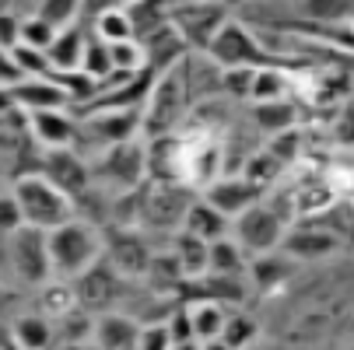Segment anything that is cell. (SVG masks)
Listing matches in <instances>:
<instances>
[{
	"label": "cell",
	"mask_w": 354,
	"mask_h": 350,
	"mask_svg": "<svg viewBox=\"0 0 354 350\" xmlns=\"http://www.w3.org/2000/svg\"><path fill=\"white\" fill-rule=\"evenodd\" d=\"M288 249L298 256H323L333 249V238L330 235H295V238H288Z\"/></svg>",
	"instance_id": "8"
},
{
	"label": "cell",
	"mask_w": 354,
	"mask_h": 350,
	"mask_svg": "<svg viewBox=\"0 0 354 350\" xmlns=\"http://www.w3.org/2000/svg\"><path fill=\"white\" fill-rule=\"evenodd\" d=\"M277 221L270 217V214H263V211H249L245 217H242V238L252 245V249H270L274 242H277Z\"/></svg>",
	"instance_id": "3"
},
{
	"label": "cell",
	"mask_w": 354,
	"mask_h": 350,
	"mask_svg": "<svg viewBox=\"0 0 354 350\" xmlns=\"http://www.w3.org/2000/svg\"><path fill=\"white\" fill-rule=\"evenodd\" d=\"M257 200V186L249 182H228V186H218L211 193V207H218L221 214H239L245 204Z\"/></svg>",
	"instance_id": "4"
},
{
	"label": "cell",
	"mask_w": 354,
	"mask_h": 350,
	"mask_svg": "<svg viewBox=\"0 0 354 350\" xmlns=\"http://www.w3.org/2000/svg\"><path fill=\"white\" fill-rule=\"evenodd\" d=\"M211 263H214L218 270L232 273V270L239 266V256H235V249H232L228 242H218V245H214V253H211Z\"/></svg>",
	"instance_id": "11"
},
{
	"label": "cell",
	"mask_w": 354,
	"mask_h": 350,
	"mask_svg": "<svg viewBox=\"0 0 354 350\" xmlns=\"http://www.w3.org/2000/svg\"><path fill=\"white\" fill-rule=\"evenodd\" d=\"M225 329V315H221V309H214V305H200L196 312H193V333H200V336H214V333H221Z\"/></svg>",
	"instance_id": "9"
},
{
	"label": "cell",
	"mask_w": 354,
	"mask_h": 350,
	"mask_svg": "<svg viewBox=\"0 0 354 350\" xmlns=\"http://www.w3.org/2000/svg\"><path fill=\"white\" fill-rule=\"evenodd\" d=\"M49 172H53V179H57V186L60 189H67V193H77V186L84 182V168L74 162V158H53V165H49Z\"/></svg>",
	"instance_id": "6"
},
{
	"label": "cell",
	"mask_w": 354,
	"mask_h": 350,
	"mask_svg": "<svg viewBox=\"0 0 354 350\" xmlns=\"http://www.w3.org/2000/svg\"><path fill=\"white\" fill-rule=\"evenodd\" d=\"M18 329H21V343H46L49 340V333L39 319H32V322L25 319V322H18Z\"/></svg>",
	"instance_id": "12"
},
{
	"label": "cell",
	"mask_w": 354,
	"mask_h": 350,
	"mask_svg": "<svg viewBox=\"0 0 354 350\" xmlns=\"http://www.w3.org/2000/svg\"><path fill=\"white\" fill-rule=\"evenodd\" d=\"M98 343L102 347H133V343H140V329L123 315H106L98 322Z\"/></svg>",
	"instance_id": "5"
},
{
	"label": "cell",
	"mask_w": 354,
	"mask_h": 350,
	"mask_svg": "<svg viewBox=\"0 0 354 350\" xmlns=\"http://www.w3.org/2000/svg\"><path fill=\"white\" fill-rule=\"evenodd\" d=\"M225 228V214L218 207H196L189 214V231L193 235H218Z\"/></svg>",
	"instance_id": "7"
},
{
	"label": "cell",
	"mask_w": 354,
	"mask_h": 350,
	"mask_svg": "<svg viewBox=\"0 0 354 350\" xmlns=\"http://www.w3.org/2000/svg\"><path fill=\"white\" fill-rule=\"evenodd\" d=\"M18 207H21V217H28L32 224H53L57 228L67 221V200L60 196V186L53 189L42 179L18 186Z\"/></svg>",
	"instance_id": "2"
},
{
	"label": "cell",
	"mask_w": 354,
	"mask_h": 350,
	"mask_svg": "<svg viewBox=\"0 0 354 350\" xmlns=\"http://www.w3.org/2000/svg\"><path fill=\"white\" fill-rule=\"evenodd\" d=\"M49 263H53L57 270H64V273H81L91 260H95V253H98V242H95V235L88 231V228H77V224H57V231L49 235Z\"/></svg>",
	"instance_id": "1"
},
{
	"label": "cell",
	"mask_w": 354,
	"mask_h": 350,
	"mask_svg": "<svg viewBox=\"0 0 354 350\" xmlns=\"http://www.w3.org/2000/svg\"><path fill=\"white\" fill-rule=\"evenodd\" d=\"M39 126L46 130L42 137H46L49 144H64V140L71 137V126H67L64 119H49V116H39Z\"/></svg>",
	"instance_id": "10"
}]
</instances>
